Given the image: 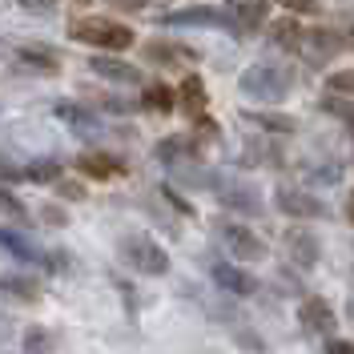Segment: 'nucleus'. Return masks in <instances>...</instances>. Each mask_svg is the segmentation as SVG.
I'll return each instance as SVG.
<instances>
[{
	"mask_svg": "<svg viewBox=\"0 0 354 354\" xmlns=\"http://www.w3.org/2000/svg\"><path fill=\"white\" fill-rule=\"evenodd\" d=\"M68 37L73 41H85V44H97L105 53H121L133 44V28L117 21H105V17H81V21L68 24Z\"/></svg>",
	"mask_w": 354,
	"mask_h": 354,
	"instance_id": "1",
	"label": "nucleus"
},
{
	"mask_svg": "<svg viewBox=\"0 0 354 354\" xmlns=\"http://www.w3.org/2000/svg\"><path fill=\"white\" fill-rule=\"evenodd\" d=\"M117 254H121V262L129 266V270H137V274H149V278L169 274V254H165L153 238H145V234H129V238H121Z\"/></svg>",
	"mask_w": 354,
	"mask_h": 354,
	"instance_id": "2",
	"label": "nucleus"
},
{
	"mask_svg": "<svg viewBox=\"0 0 354 354\" xmlns=\"http://www.w3.org/2000/svg\"><path fill=\"white\" fill-rule=\"evenodd\" d=\"M242 93L245 97H258V101H282L294 85V73L286 65H250L242 73Z\"/></svg>",
	"mask_w": 354,
	"mask_h": 354,
	"instance_id": "3",
	"label": "nucleus"
},
{
	"mask_svg": "<svg viewBox=\"0 0 354 354\" xmlns=\"http://www.w3.org/2000/svg\"><path fill=\"white\" fill-rule=\"evenodd\" d=\"M221 242H225V250H230L234 258H245V262H258V258H266V242L258 238V234H250L245 225L225 221V225H221Z\"/></svg>",
	"mask_w": 354,
	"mask_h": 354,
	"instance_id": "4",
	"label": "nucleus"
},
{
	"mask_svg": "<svg viewBox=\"0 0 354 354\" xmlns=\"http://www.w3.org/2000/svg\"><path fill=\"white\" fill-rule=\"evenodd\" d=\"M342 48H346V41L334 37V32H326V28H306V32H302V44H298V53H302L306 61H330L334 53H342Z\"/></svg>",
	"mask_w": 354,
	"mask_h": 354,
	"instance_id": "5",
	"label": "nucleus"
},
{
	"mask_svg": "<svg viewBox=\"0 0 354 354\" xmlns=\"http://www.w3.org/2000/svg\"><path fill=\"white\" fill-rule=\"evenodd\" d=\"M161 24H209V28H234L230 21V12H221V8H209V4H198V8H177V12H165Z\"/></svg>",
	"mask_w": 354,
	"mask_h": 354,
	"instance_id": "6",
	"label": "nucleus"
},
{
	"mask_svg": "<svg viewBox=\"0 0 354 354\" xmlns=\"http://www.w3.org/2000/svg\"><path fill=\"white\" fill-rule=\"evenodd\" d=\"M141 57L149 65H198V53L185 48V44H177V41H149L141 48Z\"/></svg>",
	"mask_w": 354,
	"mask_h": 354,
	"instance_id": "7",
	"label": "nucleus"
},
{
	"mask_svg": "<svg viewBox=\"0 0 354 354\" xmlns=\"http://www.w3.org/2000/svg\"><path fill=\"white\" fill-rule=\"evenodd\" d=\"M274 201H278V209L290 214V218H322V214H326V205H322L318 198H310V194H302V189H290V185H282Z\"/></svg>",
	"mask_w": 354,
	"mask_h": 354,
	"instance_id": "8",
	"label": "nucleus"
},
{
	"mask_svg": "<svg viewBox=\"0 0 354 354\" xmlns=\"http://www.w3.org/2000/svg\"><path fill=\"white\" fill-rule=\"evenodd\" d=\"M298 318H302V326H306L310 334H334V310L330 302H322V298H306L302 306H298Z\"/></svg>",
	"mask_w": 354,
	"mask_h": 354,
	"instance_id": "9",
	"label": "nucleus"
},
{
	"mask_svg": "<svg viewBox=\"0 0 354 354\" xmlns=\"http://www.w3.org/2000/svg\"><path fill=\"white\" fill-rule=\"evenodd\" d=\"M77 169L88 177H97V181H113V177L125 174V161L113 153H81L77 157Z\"/></svg>",
	"mask_w": 354,
	"mask_h": 354,
	"instance_id": "10",
	"label": "nucleus"
},
{
	"mask_svg": "<svg viewBox=\"0 0 354 354\" xmlns=\"http://www.w3.org/2000/svg\"><path fill=\"white\" fill-rule=\"evenodd\" d=\"M266 8H270V0H250V4H230V21L238 32H254V28H262L266 24Z\"/></svg>",
	"mask_w": 354,
	"mask_h": 354,
	"instance_id": "11",
	"label": "nucleus"
},
{
	"mask_svg": "<svg viewBox=\"0 0 354 354\" xmlns=\"http://www.w3.org/2000/svg\"><path fill=\"white\" fill-rule=\"evenodd\" d=\"M214 282H218L221 290H230V294H254V290H258V282H254L245 270H234L230 262H214Z\"/></svg>",
	"mask_w": 354,
	"mask_h": 354,
	"instance_id": "12",
	"label": "nucleus"
},
{
	"mask_svg": "<svg viewBox=\"0 0 354 354\" xmlns=\"http://www.w3.org/2000/svg\"><path fill=\"white\" fill-rule=\"evenodd\" d=\"M194 149H198V137H189V133L157 141V157H161L165 165H177V161H189V157H194Z\"/></svg>",
	"mask_w": 354,
	"mask_h": 354,
	"instance_id": "13",
	"label": "nucleus"
},
{
	"mask_svg": "<svg viewBox=\"0 0 354 354\" xmlns=\"http://www.w3.org/2000/svg\"><path fill=\"white\" fill-rule=\"evenodd\" d=\"M88 68H93L97 77L121 81V85H137V81H141V73H137L133 65H125V61H109V57H93V61H88Z\"/></svg>",
	"mask_w": 354,
	"mask_h": 354,
	"instance_id": "14",
	"label": "nucleus"
},
{
	"mask_svg": "<svg viewBox=\"0 0 354 354\" xmlns=\"http://www.w3.org/2000/svg\"><path fill=\"white\" fill-rule=\"evenodd\" d=\"M286 250L290 258L298 266H314L318 262V242H314V234H306V230H290L286 234Z\"/></svg>",
	"mask_w": 354,
	"mask_h": 354,
	"instance_id": "15",
	"label": "nucleus"
},
{
	"mask_svg": "<svg viewBox=\"0 0 354 354\" xmlns=\"http://www.w3.org/2000/svg\"><path fill=\"white\" fill-rule=\"evenodd\" d=\"M302 24L294 21V17H286V21H274L270 24V41L282 44V48H290V53H298V44H302Z\"/></svg>",
	"mask_w": 354,
	"mask_h": 354,
	"instance_id": "16",
	"label": "nucleus"
},
{
	"mask_svg": "<svg viewBox=\"0 0 354 354\" xmlns=\"http://www.w3.org/2000/svg\"><path fill=\"white\" fill-rule=\"evenodd\" d=\"M221 201H225L230 209H242V214H258V209H262L258 194L245 189V185H221Z\"/></svg>",
	"mask_w": 354,
	"mask_h": 354,
	"instance_id": "17",
	"label": "nucleus"
},
{
	"mask_svg": "<svg viewBox=\"0 0 354 354\" xmlns=\"http://www.w3.org/2000/svg\"><path fill=\"white\" fill-rule=\"evenodd\" d=\"M57 117H61L65 125H73L77 133H97L101 129V121H97L93 113H85L81 105H57Z\"/></svg>",
	"mask_w": 354,
	"mask_h": 354,
	"instance_id": "18",
	"label": "nucleus"
},
{
	"mask_svg": "<svg viewBox=\"0 0 354 354\" xmlns=\"http://www.w3.org/2000/svg\"><path fill=\"white\" fill-rule=\"evenodd\" d=\"M17 57H21L28 68H41V73H48V77L61 68V61H57L48 48H32V44H21V48H17Z\"/></svg>",
	"mask_w": 354,
	"mask_h": 354,
	"instance_id": "19",
	"label": "nucleus"
},
{
	"mask_svg": "<svg viewBox=\"0 0 354 354\" xmlns=\"http://www.w3.org/2000/svg\"><path fill=\"white\" fill-rule=\"evenodd\" d=\"M245 121L250 125H262L266 133H294L298 129V121L286 117V113H245Z\"/></svg>",
	"mask_w": 354,
	"mask_h": 354,
	"instance_id": "20",
	"label": "nucleus"
},
{
	"mask_svg": "<svg viewBox=\"0 0 354 354\" xmlns=\"http://www.w3.org/2000/svg\"><path fill=\"white\" fill-rule=\"evenodd\" d=\"M174 97H177V93L169 85H149V88H145V97H141V105H145V109H153V113H169L177 105Z\"/></svg>",
	"mask_w": 354,
	"mask_h": 354,
	"instance_id": "21",
	"label": "nucleus"
},
{
	"mask_svg": "<svg viewBox=\"0 0 354 354\" xmlns=\"http://www.w3.org/2000/svg\"><path fill=\"white\" fill-rule=\"evenodd\" d=\"M181 105L189 113L205 109V85H201V77H185V81H181Z\"/></svg>",
	"mask_w": 354,
	"mask_h": 354,
	"instance_id": "22",
	"label": "nucleus"
},
{
	"mask_svg": "<svg viewBox=\"0 0 354 354\" xmlns=\"http://www.w3.org/2000/svg\"><path fill=\"white\" fill-rule=\"evenodd\" d=\"M318 109L330 113V117H338L342 125H351L354 129V101H346V97H330V93H326V97L318 101Z\"/></svg>",
	"mask_w": 354,
	"mask_h": 354,
	"instance_id": "23",
	"label": "nucleus"
},
{
	"mask_svg": "<svg viewBox=\"0 0 354 354\" xmlns=\"http://www.w3.org/2000/svg\"><path fill=\"white\" fill-rule=\"evenodd\" d=\"M24 177H28V181H57V177H61V165H57V161H32V165L24 169Z\"/></svg>",
	"mask_w": 354,
	"mask_h": 354,
	"instance_id": "24",
	"label": "nucleus"
},
{
	"mask_svg": "<svg viewBox=\"0 0 354 354\" xmlns=\"http://www.w3.org/2000/svg\"><path fill=\"white\" fill-rule=\"evenodd\" d=\"M330 93H354V68H342V73H330V81H326Z\"/></svg>",
	"mask_w": 354,
	"mask_h": 354,
	"instance_id": "25",
	"label": "nucleus"
},
{
	"mask_svg": "<svg viewBox=\"0 0 354 354\" xmlns=\"http://www.w3.org/2000/svg\"><path fill=\"white\" fill-rule=\"evenodd\" d=\"M57 194H61V198H68V201H81V198H85V189H81L77 181H57Z\"/></svg>",
	"mask_w": 354,
	"mask_h": 354,
	"instance_id": "26",
	"label": "nucleus"
},
{
	"mask_svg": "<svg viewBox=\"0 0 354 354\" xmlns=\"http://www.w3.org/2000/svg\"><path fill=\"white\" fill-rule=\"evenodd\" d=\"M278 4H286L290 12H314L318 8V0H278Z\"/></svg>",
	"mask_w": 354,
	"mask_h": 354,
	"instance_id": "27",
	"label": "nucleus"
},
{
	"mask_svg": "<svg viewBox=\"0 0 354 354\" xmlns=\"http://www.w3.org/2000/svg\"><path fill=\"white\" fill-rule=\"evenodd\" d=\"M17 4H21V8H28V12H48L57 0H17Z\"/></svg>",
	"mask_w": 354,
	"mask_h": 354,
	"instance_id": "28",
	"label": "nucleus"
},
{
	"mask_svg": "<svg viewBox=\"0 0 354 354\" xmlns=\"http://www.w3.org/2000/svg\"><path fill=\"white\" fill-rule=\"evenodd\" d=\"M326 354H354V342H342V338H330V342H326Z\"/></svg>",
	"mask_w": 354,
	"mask_h": 354,
	"instance_id": "29",
	"label": "nucleus"
},
{
	"mask_svg": "<svg viewBox=\"0 0 354 354\" xmlns=\"http://www.w3.org/2000/svg\"><path fill=\"white\" fill-rule=\"evenodd\" d=\"M113 8H125V12H137V8H145L149 0H109Z\"/></svg>",
	"mask_w": 354,
	"mask_h": 354,
	"instance_id": "30",
	"label": "nucleus"
},
{
	"mask_svg": "<svg viewBox=\"0 0 354 354\" xmlns=\"http://www.w3.org/2000/svg\"><path fill=\"white\" fill-rule=\"evenodd\" d=\"M12 177H21V169H17L12 161H4V157H0V181H12Z\"/></svg>",
	"mask_w": 354,
	"mask_h": 354,
	"instance_id": "31",
	"label": "nucleus"
},
{
	"mask_svg": "<svg viewBox=\"0 0 354 354\" xmlns=\"http://www.w3.org/2000/svg\"><path fill=\"white\" fill-rule=\"evenodd\" d=\"M0 209H8V214H21V201L8 198V194H0Z\"/></svg>",
	"mask_w": 354,
	"mask_h": 354,
	"instance_id": "32",
	"label": "nucleus"
},
{
	"mask_svg": "<svg viewBox=\"0 0 354 354\" xmlns=\"http://www.w3.org/2000/svg\"><path fill=\"white\" fill-rule=\"evenodd\" d=\"M346 218H351V225H354V189H351V198H346Z\"/></svg>",
	"mask_w": 354,
	"mask_h": 354,
	"instance_id": "33",
	"label": "nucleus"
},
{
	"mask_svg": "<svg viewBox=\"0 0 354 354\" xmlns=\"http://www.w3.org/2000/svg\"><path fill=\"white\" fill-rule=\"evenodd\" d=\"M230 4H250V0H230Z\"/></svg>",
	"mask_w": 354,
	"mask_h": 354,
	"instance_id": "34",
	"label": "nucleus"
},
{
	"mask_svg": "<svg viewBox=\"0 0 354 354\" xmlns=\"http://www.w3.org/2000/svg\"><path fill=\"white\" fill-rule=\"evenodd\" d=\"M346 44H354V28H351V41H346Z\"/></svg>",
	"mask_w": 354,
	"mask_h": 354,
	"instance_id": "35",
	"label": "nucleus"
}]
</instances>
